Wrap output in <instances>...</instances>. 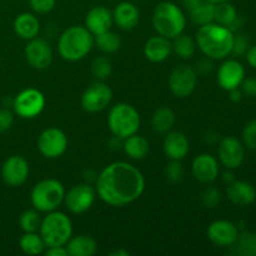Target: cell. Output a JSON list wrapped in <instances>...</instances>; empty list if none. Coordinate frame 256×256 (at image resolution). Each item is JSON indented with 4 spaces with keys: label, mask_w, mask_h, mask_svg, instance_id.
Instances as JSON below:
<instances>
[{
    "label": "cell",
    "mask_w": 256,
    "mask_h": 256,
    "mask_svg": "<svg viewBox=\"0 0 256 256\" xmlns=\"http://www.w3.org/2000/svg\"><path fill=\"white\" fill-rule=\"evenodd\" d=\"M238 12L232 4L229 2H219L215 4L214 12V22L222 25V26L230 28L234 24L235 20L238 19Z\"/></svg>",
    "instance_id": "32"
},
{
    "label": "cell",
    "mask_w": 256,
    "mask_h": 256,
    "mask_svg": "<svg viewBox=\"0 0 256 256\" xmlns=\"http://www.w3.org/2000/svg\"><path fill=\"white\" fill-rule=\"evenodd\" d=\"M198 84V72L189 65H178L169 75V89L176 98L184 99L194 92Z\"/></svg>",
    "instance_id": "9"
},
{
    "label": "cell",
    "mask_w": 256,
    "mask_h": 256,
    "mask_svg": "<svg viewBox=\"0 0 256 256\" xmlns=\"http://www.w3.org/2000/svg\"><path fill=\"white\" fill-rule=\"evenodd\" d=\"M38 150L48 159L60 158L68 149V136L58 128H48L38 138Z\"/></svg>",
    "instance_id": "11"
},
{
    "label": "cell",
    "mask_w": 256,
    "mask_h": 256,
    "mask_svg": "<svg viewBox=\"0 0 256 256\" xmlns=\"http://www.w3.org/2000/svg\"><path fill=\"white\" fill-rule=\"evenodd\" d=\"M94 44L104 54H114L122 46V39L116 32L108 30L94 36Z\"/></svg>",
    "instance_id": "31"
},
{
    "label": "cell",
    "mask_w": 256,
    "mask_h": 256,
    "mask_svg": "<svg viewBox=\"0 0 256 256\" xmlns=\"http://www.w3.org/2000/svg\"><path fill=\"white\" fill-rule=\"evenodd\" d=\"M212 69H214V62H212V59H210V58H205V59L200 60L199 62L196 64V68H195V70H196L198 74H210V72H212Z\"/></svg>",
    "instance_id": "43"
},
{
    "label": "cell",
    "mask_w": 256,
    "mask_h": 256,
    "mask_svg": "<svg viewBox=\"0 0 256 256\" xmlns=\"http://www.w3.org/2000/svg\"><path fill=\"white\" fill-rule=\"evenodd\" d=\"M112 24L114 22H112V10L102 5H96V6L92 8L85 16V28L94 36L110 30Z\"/></svg>",
    "instance_id": "19"
},
{
    "label": "cell",
    "mask_w": 256,
    "mask_h": 256,
    "mask_svg": "<svg viewBox=\"0 0 256 256\" xmlns=\"http://www.w3.org/2000/svg\"><path fill=\"white\" fill-rule=\"evenodd\" d=\"M232 248H234V254L245 256H256V234L245 232L239 234L238 240Z\"/></svg>",
    "instance_id": "33"
},
{
    "label": "cell",
    "mask_w": 256,
    "mask_h": 256,
    "mask_svg": "<svg viewBox=\"0 0 256 256\" xmlns=\"http://www.w3.org/2000/svg\"><path fill=\"white\" fill-rule=\"evenodd\" d=\"M95 190L100 199L114 208H122L139 199L145 190V178L126 162H115L98 174Z\"/></svg>",
    "instance_id": "1"
},
{
    "label": "cell",
    "mask_w": 256,
    "mask_h": 256,
    "mask_svg": "<svg viewBox=\"0 0 256 256\" xmlns=\"http://www.w3.org/2000/svg\"><path fill=\"white\" fill-rule=\"evenodd\" d=\"M14 122V112L9 109H0V134L6 132Z\"/></svg>",
    "instance_id": "41"
},
{
    "label": "cell",
    "mask_w": 256,
    "mask_h": 256,
    "mask_svg": "<svg viewBox=\"0 0 256 256\" xmlns=\"http://www.w3.org/2000/svg\"><path fill=\"white\" fill-rule=\"evenodd\" d=\"M208 2H212V4H219V2H230V0H208Z\"/></svg>",
    "instance_id": "51"
},
{
    "label": "cell",
    "mask_w": 256,
    "mask_h": 256,
    "mask_svg": "<svg viewBox=\"0 0 256 256\" xmlns=\"http://www.w3.org/2000/svg\"><path fill=\"white\" fill-rule=\"evenodd\" d=\"M189 140L182 132L170 130L162 142V150L170 160H182L189 152Z\"/></svg>",
    "instance_id": "20"
},
{
    "label": "cell",
    "mask_w": 256,
    "mask_h": 256,
    "mask_svg": "<svg viewBox=\"0 0 256 256\" xmlns=\"http://www.w3.org/2000/svg\"><path fill=\"white\" fill-rule=\"evenodd\" d=\"M129 255L130 252H128V250H122V249L115 250V252H110V256H129Z\"/></svg>",
    "instance_id": "50"
},
{
    "label": "cell",
    "mask_w": 256,
    "mask_h": 256,
    "mask_svg": "<svg viewBox=\"0 0 256 256\" xmlns=\"http://www.w3.org/2000/svg\"><path fill=\"white\" fill-rule=\"evenodd\" d=\"M94 46V35L85 26L72 25L68 28L58 40V52L66 62H79L84 59Z\"/></svg>",
    "instance_id": "3"
},
{
    "label": "cell",
    "mask_w": 256,
    "mask_h": 256,
    "mask_svg": "<svg viewBox=\"0 0 256 256\" xmlns=\"http://www.w3.org/2000/svg\"><path fill=\"white\" fill-rule=\"evenodd\" d=\"M112 65L108 58L98 56L92 62V72L98 80H105L112 75Z\"/></svg>",
    "instance_id": "35"
},
{
    "label": "cell",
    "mask_w": 256,
    "mask_h": 256,
    "mask_svg": "<svg viewBox=\"0 0 256 256\" xmlns=\"http://www.w3.org/2000/svg\"><path fill=\"white\" fill-rule=\"evenodd\" d=\"M165 176L170 182H182L184 176V168L182 165V160H170L165 166Z\"/></svg>",
    "instance_id": "36"
},
{
    "label": "cell",
    "mask_w": 256,
    "mask_h": 256,
    "mask_svg": "<svg viewBox=\"0 0 256 256\" xmlns=\"http://www.w3.org/2000/svg\"><path fill=\"white\" fill-rule=\"evenodd\" d=\"M28 64L36 70H44L52 62V49L49 42L42 38L29 40L24 50Z\"/></svg>",
    "instance_id": "14"
},
{
    "label": "cell",
    "mask_w": 256,
    "mask_h": 256,
    "mask_svg": "<svg viewBox=\"0 0 256 256\" xmlns=\"http://www.w3.org/2000/svg\"><path fill=\"white\" fill-rule=\"evenodd\" d=\"M246 60L252 68L256 69V45L250 46L246 52Z\"/></svg>",
    "instance_id": "45"
},
{
    "label": "cell",
    "mask_w": 256,
    "mask_h": 256,
    "mask_svg": "<svg viewBox=\"0 0 256 256\" xmlns=\"http://www.w3.org/2000/svg\"><path fill=\"white\" fill-rule=\"evenodd\" d=\"M249 38L245 34H234V42H232V54L235 56H242V55L246 54L248 49H249Z\"/></svg>",
    "instance_id": "39"
},
{
    "label": "cell",
    "mask_w": 256,
    "mask_h": 256,
    "mask_svg": "<svg viewBox=\"0 0 256 256\" xmlns=\"http://www.w3.org/2000/svg\"><path fill=\"white\" fill-rule=\"evenodd\" d=\"M20 229L24 232H38L42 225V218L38 210H26L19 219Z\"/></svg>",
    "instance_id": "34"
},
{
    "label": "cell",
    "mask_w": 256,
    "mask_h": 256,
    "mask_svg": "<svg viewBox=\"0 0 256 256\" xmlns=\"http://www.w3.org/2000/svg\"><path fill=\"white\" fill-rule=\"evenodd\" d=\"M14 32L24 40H32L40 32V22L32 12H22L14 20Z\"/></svg>",
    "instance_id": "24"
},
{
    "label": "cell",
    "mask_w": 256,
    "mask_h": 256,
    "mask_svg": "<svg viewBox=\"0 0 256 256\" xmlns=\"http://www.w3.org/2000/svg\"><path fill=\"white\" fill-rule=\"evenodd\" d=\"M195 42L205 56L212 60H222L232 54L234 32L229 28L212 22L199 26Z\"/></svg>",
    "instance_id": "2"
},
{
    "label": "cell",
    "mask_w": 256,
    "mask_h": 256,
    "mask_svg": "<svg viewBox=\"0 0 256 256\" xmlns=\"http://www.w3.org/2000/svg\"><path fill=\"white\" fill-rule=\"evenodd\" d=\"M186 18L184 12L175 2H162L152 12V26L158 35L172 40L184 32Z\"/></svg>",
    "instance_id": "4"
},
{
    "label": "cell",
    "mask_w": 256,
    "mask_h": 256,
    "mask_svg": "<svg viewBox=\"0 0 256 256\" xmlns=\"http://www.w3.org/2000/svg\"><path fill=\"white\" fill-rule=\"evenodd\" d=\"M69 256H92L98 252V244L89 235L72 236L65 245Z\"/></svg>",
    "instance_id": "25"
},
{
    "label": "cell",
    "mask_w": 256,
    "mask_h": 256,
    "mask_svg": "<svg viewBox=\"0 0 256 256\" xmlns=\"http://www.w3.org/2000/svg\"><path fill=\"white\" fill-rule=\"evenodd\" d=\"M204 140L205 142H208V144H216V142H219V134L212 132V130H209V132H205Z\"/></svg>",
    "instance_id": "47"
},
{
    "label": "cell",
    "mask_w": 256,
    "mask_h": 256,
    "mask_svg": "<svg viewBox=\"0 0 256 256\" xmlns=\"http://www.w3.org/2000/svg\"><path fill=\"white\" fill-rule=\"evenodd\" d=\"M108 126L112 135L125 139L139 130L140 114L132 105L119 102L110 109L108 115Z\"/></svg>",
    "instance_id": "7"
},
{
    "label": "cell",
    "mask_w": 256,
    "mask_h": 256,
    "mask_svg": "<svg viewBox=\"0 0 256 256\" xmlns=\"http://www.w3.org/2000/svg\"><path fill=\"white\" fill-rule=\"evenodd\" d=\"M202 202L204 206L209 208V209H214L222 202V194L216 188H206L202 194Z\"/></svg>",
    "instance_id": "38"
},
{
    "label": "cell",
    "mask_w": 256,
    "mask_h": 256,
    "mask_svg": "<svg viewBox=\"0 0 256 256\" xmlns=\"http://www.w3.org/2000/svg\"><path fill=\"white\" fill-rule=\"evenodd\" d=\"M64 185L56 179L40 180L34 185L30 192L32 206L39 212H50L56 210L64 202Z\"/></svg>",
    "instance_id": "6"
},
{
    "label": "cell",
    "mask_w": 256,
    "mask_h": 256,
    "mask_svg": "<svg viewBox=\"0 0 256 256\" xmlns=\"http://www.w3.org/2000/svg\"><path fill=\"white\" fill-rule=\"evenodd\" d=\"M96 190L89 182H80L65 192L64 204L72 214H82L92 206Z\"/></svg>",
    "instance_id": "10"
},
{
    "label": "cell",
    "mask_w": 256,
    "mask_h": 256,
    "mask_svg": "<svg viewBox=\"0 0 256 256\" xmlns=\"http://www.w3.org/2000/svg\"><path fill=\"white\" fill-rule=\"evenodd\" d=\"M46 256H68V250L65 246H49L45 249Z\"/></svg>",
    "instance_id": "44"
},
{
    "label": "cell",
    "mask_w": 256,
    "mask_h": 256,
    "mask_svg": "<svg viewBox=\"0 0 256 256\" xmlns=\"http://www.w3.org/2000/svg\"><path fill=\"white\" fill-rule=\"evenodd\" d=\"M19 246L22 252L26 255H40L46 249V245L39 232H24L19 240Z\"/></svg>",
    "instance_id": "29"
},
{
    "label": "cell",
    "mask_w": 256,
    "mask_h": 256,
    "mask_svg": "<svg viewBox=\"0 0 256 256\" xmlns=\"http://www.w3.org/2000/svg\"><path fill=\"white\" fill-rule=\"evenodd\" d=\"M29 4L36 14H48L54 9L56 0H29Z\"/></svg>",
    "instance_id": "40"
},
{
    "label": "cell",
    "mask_w": 256,
    "mask_h": 256,
    "mask_svg": "<svg viewBox=\"0 0 256 256\" xmlns=\"http://www.w3.org/2000/svg\"><path fill=\"white\" fill-rule=\"evenodd\" d=\"M182 5H184V6H185V9H186L188 12H189L190 9H192V8L195 6V5L199 4V2H202V0H182Z\"/></svg>",
    "instance_id": "49"
},
{
    "label": "cell",
    "mask_w": 256,
    "mask_h": 256,
    "mask_svg": "<svg viewBox=\"0 0 256 256\" xmlns=\"http://www.w3.org/2000/svg\"><path fill=\"white\" fill-rule=\"evenodd\" d=\"M0 66H2V64H0Z\"/></svg>",
    "instance_id": "53"
},
{
    "label": "cell",
    "mask_w": 256,
    "mask_h": 256,
    "mask_svg": "<svg viewBox=\"0 0 256 256\" xmlns=\"http://www.w3.org/2000/svg\"><path fill=\"white\" fill-rule=\"evenodd\" d=\"M112 99V90L102 80L90 85L82 95L80 104L88 112H99L109 106Z\"/></svg>",
    "instance_id": "12"
},
{
    "label": "cell",
    "mask_w": 256,
    "mask_h": 256,
    "mask_svg": "<svg viewBox=\"0 0 256 256\" xmlns=\"http://www.w3.org/2000/svg\"><path fill=\"white\" fill-rule=\"evenodd\" d=\"M218 159L224 168L235 170L245 160V146L239 139L235 136H226L219 140L218 146Z\"/></svg>",
    "instance_id": "13"
},
{
    "label": "cell",
    "mask_w": 256,
    "mask_h": 256,
    "mask_svg": "<svg viewBox=\"0 0 256 256\" xmlns=\"http://www.w3.org/2000/svg\"><path fill=\"white\" fill-rule=\"evenodd\" d=\"M222 180H224L225 184H232V182L235 180V176H234V172H232V170L230 169H226V172L222 174Z\"/></svg>",
    "instance_id": "48"
},
{
    "label": "cell",
    "mask_w": 256,
    "mask_h": 256,
    "mask_svg": "<svg viewBox=\"0 0 256 256\" xmlns=\"http://www.w3.org/2000/svg\"><path fill=\"white\" fill-rule=\"evenodd\" d=\"M239 234L236 225L229 220H216L208 228V239L220 248H232Z\"/></svg>",
    "instance_id": "16"
},
{
    "label": "cell",
    "mask_w": 256,
    "mask_h": 256,
    "mask_svg": "<svg viewBox=\"0 0 256 256\" xmlns=\"http://www.w3.org/2000/svg\"><path fill=\"white\" fill-rule=\"evenodd\" d=\"M172 52L182 59H190L196 50V42L190 35L182 32L172 40Z\"/></svg>",
    "instance_id": "30"
},
{
    "label": "cell",
    "mask_w": 256,
    "mask_h": 256,
    "mask_svg": "<svg viewBox=\"0 0 256 256\" xmlns=\"http://www.w3.org/2000/svg\"><path fill=\"white\" fill-rule=\"evenodd\" d=\"M175 120H176L175 112L170 108L162 106L155 110V112L152 114V126L155 132L166 134L168 132H170L172 129V126L175 124Z\"/></svg>",
    "instance_id": "27"
},
{
    "label": "cell",
    "mask_w": 256,
    "mask_h": 256,
    "mask_svg": "<svg viewBox=\"0 0 256 256\" xmlns=\"http://www.w3.org/2000/svg\"><path fill=\"white\" fill-rule=\"evenodd\" d=\"M245 78V69L236 59H228L218 69V84L222 89L229 90L240 88V84Z\"/></svg>",
    "instance_id": "18"
},
{
    "label": "cell",
    "mask_w": 256,
    "mask_h": 256,
    "mask_svg": "<svg viewBox=\"0 0 256 256\" xmlns=\"http://www.w3.org/2000/svg\"><path fill=\"white\" fill-rule=\"evenodd\" d=\"M240 89H242V94L246 96H256V78H244L240 84Z\"/></svg>",
    "instance_id": "42"
},
{
    "label": "cell",
    "mask_w": 256,
    "mask_h": 256,
    "mask_svg": "<svg viewBox=\"0 0 256 256\" xmlns=\"http://www.w3.org/2000/svg\"><path fill=\"white\" fill-rule=\"evenodd\" d=\"M242 144L245 148L256 152V120H252L242 130Z\"/></svg>",
    "instance_id": "37"
},
{
    "label": "cell",
    "mask_w": 256,
    "mask_h": 256,
    "mask_svg": "<svg viewBox=\"0 0 256 256\" xmlns=\"http://www.w3.org/2000/svg\"><path fill=\"white\" fill-rule=\"evenodd\" d=\"M12 109L22 119H34L39 116L45 108V96L40 90L28 88L22 90L12 99Z\"/></svg>",
    "instance_id": "8"
},
{
    "label": "cell",
    "mask_w": 256,
    "mask_h": 256,
    "mask_svg": "<svg viewBox=\"0 0 256 256\" xmlns=\"http://www.w3.org/2000/svg\"><path fill=\"white\" fill-rule=\"evenodd\" d=\"M192 174L195 179L202 184L215 182L220 174L219 160L212 154H200L192 160Z\"/></svg>",
    "instance_id": "17"
},
{
    "label": "cell",
    "mask_w": 256,
    "mask_h": 256,
    "mask_svg": "<svg viewBox=\"0 0 256 256\" xmlns=\"http://www.w3.org/2000/svg\"><path fill=\"white\" fill-rule=\"evenodd\" d=\"M226 196L238 206H248L256 200V189L254 185L244 180H234L228 185Z\"/></svg>",
    "instance_id": "21"
},
{
    "label": "cell",
    "mask_w": 256,
    "mask_h": 256,
    "mask_svg": "<svg viewBox=\"0 0 256 256\" xmlns=\"http://www.w3.org/2000/svg\"><path fill=\"white\" fill-rule=\"evenodd\" d=\"M172 52V40L162 35L152 36L144 45L145 58L152 62H165L170 56Z\"/></svg>",
    "instance_id": "22"
},
{
    "label": "cell",
    "mask_w": 256,
    "mask_h": 256,
    "mask_svg": "<svg viewBox=\"0 0 256 256\" xmlns=\"http://www.w3.org/2000/svg\"><path fill=\"white\" fill-rule=\"evenodd\" d=\"M2 176L6 185L12 188L24 184L29 176V164L22 155H12L2 166Z\"/></svg>",
    "instance_id": "15"
},
{
    "label": "cell",
    "mask_w": 256,
    "mask_h": 256,
    "mask_svg": "<svg viewBox=\"0 0 256 256\" xmlns=\"http://www.w3.org/2000/svg\"><path fill=\"white\" fill-rule=\"evenodd\" d=\"M122 149L130 159L142 160L149 154L150 144L146 138L135 132V134L125 138L122 142Z\"/></svg>",
    "instance_id": "26"
},
{
    "label": "cell",
    "mask_w": 256,
    "mask_h": 256,
    "mask_svg": "<svg viewBox=\"0 0 256 256\" xmlns=\"http://www.w3.org/2000/svg\"><path fill=\"white\" fill-rule=\"evenodd\" d=\"M39 234L42 235L46 248L65 246L72 236V224L70 218L62 212H46L42 219Z\"/></svg>",
    "instance_id": "5"
},
{
    "label": "cell",
    "mask_w": 256,
    "mask_h": 256,
    "mask_svg": "<svg viewBox=\"0 0 256 256\" xmlns=\"http://www.w3.org/2000/svg\"><path fill=\"white\" fill-rule=\"evenodd\" d=\"M140 19L139 9L130 2H122L115 6L112 12V22L122 30H132Z\"/></svg>",
    "instance_id": "23"
},
{
    "label": "cell",
    "mask_w": 256,
    "mask_h": 256,
    "mask_svg": "<svg viewBox=\"0 0 256 256\" xmlns=\"http://www.w3.org/2000/svg\"><path fill=\"white\" fill-rule=\"evenodd\" d=\"M214 12L215 4L208 0H202L199 4L189 10V16L195 25L202 26V25L214 22Z\"/></svg>",
    "instance_id": "28"
},
{
    "label": "cell",
    "mask_w": 256,
    "mask_h": 256,
    "mask_svg": "<svg viewBox=\"0 0 256 256\" xmlns=\"http://www.w3.org/2000/svg\"><path fill=\"white\" fill-rule=\"evenodd\" d=\"M109 2H115V0H109Z\"/></svg>",
    "instance_id": "52"
},
{
    "label": "cell",
    "mask_w": 256,
    "mask_h": 256,
    "mask_svg": "<svg viewBox=\"0 0 256 256\" xmlns=\"http://www.w3.org/2000/svg\"><path fill=\"white\" fill-rule=\"evenodd\" d=\"M242 96H244V94H242V92L240 88H235V89L229 90V99L232 100V102H242Z\"/></svg>",
    "instance_id": "46"
}]
</instances>
